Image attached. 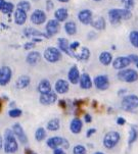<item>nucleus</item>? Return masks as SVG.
<instances>
[{"mask_svg": "<svg viewBox=\"0 0 138 154\" xmlns=\"http://www.w3.org/2000/svg\"><path fill=\"white\" fill-rule=\"evenodd\" d=\"M46 136H47V133H46V130L44 128H38L36 130V133H35V139L38 141V142H41V141L45 140Z\"/></svg>", "mask_w": 138, "mask_h": 154, "instance_id": "33", "label": "nucleus"}, {"mask_svg": "<svg viewBox=\"0 0 138 154\" xmlns=\"http://www.w3.org/2000/svg\"><path fill=\"white\" fill-rule=\"evenodd\" d=\"M129 41L132 46L135 47V48H138V31L134 30V31H131V32H130Z\"/></svg>", "mask_w": 138, "mask_h": 154, "instance_id": "34", "label": "nucleus"}, {"mask_svg": "<svg viewBox=\"0 0 138 154\" xmlns=\"http://www.w3.org/2000/svg\"><path fill=\"white\" fill-rule=\"evenodd\" d=\"M131 61L128 58V56H118L114 59H113V62H111V66L114 69L117 70H122L125 69L127 66H130Z\"/></svg>", "mask_w": 138, "mask_h": 154, "instance_id": "8", "label": "nucleus"}, {"mask_svg": "<svg viewBox=\"0 0 138 154\" xmlns=\"http://www.w3.org/2000/svg\"><path fill=\"white\" fill-rule=\"evenodd\" d=\"M5 0H0V11H1V9H2V7L4 6V4H5Z\"/></svg>", "mask_w": 138, "mask_h": 154, "instance_id": "49", "label": "nucleus"}, {"mask_svg": "<svg viewBox=\"0 0 138 154\" xmlns=\"http://www.w3.org/2000/svg\"><path fill=\"white\" fill-rule=\"evenodd\" d=\"M34 47H35V43L32 41V42L26 43L24 45V49H25V50H32V48H34Z\"/></svg>", "mask_w": 138, "mask_h": 154, "instance_id": "41", "label": "nucleus"}, {"mask_svg": "<svg viewBox=\"0 0 138 154\" xmlns=\"http://www.w3.org/2000/svg\"><path fill=\"white\" fill-rule=\"evenodd\" d=\"M78 84L80 85V88L84 89V90L91 89L93 86V83H92V80H91L90 75L88 74H86V72L80 75V80H79V83H78Z\"/></svg>", "mask_w": 138, "mask_h": 154, "instance_id": "18", "label": "nucleus"}, {"mask_svg": "<svg viewBox=\"0 0 138 154\" xmlns=\"http://www.w3.org/2000/svg\"><path fill=\"white\" fill-rule=\"evenodd\" d=\"M2 147H3V139H2V137L0 136V149H2Z\"/></svg>", "mask_w": 138, "mask_h": 154, "instance_id": "50", "label": "nucleus"}, {"mask_svg": "<svg viewBox=\"0 0 138 154\" xmlns=\"http://www.w3.org/2000/svg\"><path fill=\"white\" fill-rule=\"evenodd\" d=\"M70 52H71V57H75L78 60H88L90 58L91 52L87 47L81 46L78 41H75L72 44H70Z\"/></svg>", "mask_w": 138, "mask_h": 154, "instance_id": "1", "label": "nucleus"}, {"mask_svg": "<svg viewBox=\"0 0 138 154\" xmlns=\"http://www.w3.org/2000/svg\"><path fill=\"white\" fill-rule=\"evenodd\" d=\"M17 8L28 12L29 10L31 9V4H30V2L26 1V0H25V1H20L19 3H17Z\"/></svg>", "mask_w": 138, "mask_h": 154, "instance_id": "36", "label": "nucleus"}, {"mask_svg": "<svg viewBox=\"0 0 138 154\" xmlns=\"http://www.w3.org/2000/svg\"><path fill=\"white\" fill-rule=\"evenodd\" d=\"M43 56L46 59V61L50 62V63H55L61 59L62 54L56 47H47L44 51Z\"/></svg>", "mask_w": 138, "mask_h": 154, "instance_id": "6", "label": "nucleus"}, {"mask_svg": "<svg viewBox=\"0 0 138 154\" xmlns=\"http://www.w3.org/2000/svg\"><path fill=\"white\" fill-rule=\"evenodd\" d=\"M137 138H138V128L136 126H132L129 131V139H128L129 145L133 144L135 141L137 140Z\"/></svg>", "mask_w": 138, "mask_h": 154, "instance_id": "32", "label": "nucleus"}, {"mask_svg": "<svg viewBox=\"0 0 138 154\" xmlns=\"http://www.w3.org/2000/svg\"><path fill=\"white\" fill-rule=\"evenodd\" d=\"M84 119H85L86 122H92V117H91L90 114H85Z\"/></svg>", "mask_w": 138, "mask_h": 154, "instance_id": "47", "label": "nucleus"}, {"mask_svg": "<svg viewBox=\"0 0 138 154\" xmlns=\"http://www.w3.org/2000/svg\"><path fill=\"white\" fill-rule=\"evenodd\" d=\"M54 17H55V20H57L58 23H64L66 22L69 17V12H67V8H64V7H59L57 8L55 11H54Z\"/></svg>", "mask_w": 138, "mask_h": 154, "instance_id": "22", "label": "nucleus"}, {"mask_svg": "<svg viewBox=\"0 0 138 154\" xmlns=\"http://www.w3.org/2000/svg\"><path fill=\"white\" fill-rule=\"evenodd\" d=\"M34 1H37V0H34Z\"/></svg>", "mask_w": 138, "mask_h": 154, "instance_id": "57", "label": "nucleus"}, {"mask_svg": "<svg viewBox=\"0 0 138 154\" xmlns=\"http://www.w3.org/2000/svg\"><path fill=\"white\" fill-rule=\"evenodd\" d=\"M57 44H58V49L61 52H64L67 55L71 56V52H70V42L67 38L61 37L57 39Z\"/></svg>", "mask_w": 138, "mask_h": 154, "instance_id": "21", "label": "nucleus"}, {"mask_svg": "<svg viewBox=\"0 0 138 154\" xmlns=\"http://www.w3.org/2000/svg\"><path fill=\"white\" fill-rule=\"evenodd\" d=\"M90 25L97 31H103V30H105V28H106L105 20L103 19L102 17H96L95 20H92Z\"/></svg>", "mask_w": 138, "mask_h": 154, "instance_id": "27", "label": "nucleus"}, {"mask_svg": "<svg viewBox=\"0 0 138 154\" xmlns=\"http://www.w3.org/2000/svg\"><path fill=\"white\" fill-rule=\"evenodd\" d=\"M94 1H96V2H100V1H102V0H94Z\"/></svg>", "mask_w": 138, "mask_h": 154, "instance_id": "56", "label": "nucleus"}, {"mask_svg": "<svg viewBox=\"0 0 138 154\" xmlns=\"http://www.w3.org/2000/svg\"><path fill=\"white\" fill-rule=\"evenodd\" d=\"M59 128H61V121H59V119H50V121L47 122V125H46V129L50 132L58 131Z\"/></svg>", "mask_w": 138, "mask_h": 154, "instance_id": "31", "label": "nucleus"}, {"mask_svg": "<svg viewBox=\"0 0 138 154\" xmlns=\"http://www.w3.org/2000/svg\"><path fill=\"white\" fill-rule=\"evenodd\" d=\"M14 9V4L11 2H5L4 6L2 7L1 12L4 14H9L10 12H12V10Z\"/></svg>", "mask_w": 138, "mask_h": 154, "instance_id": "35", "label": "nucleus"}, {"mask_svg": "<svg viewBox=\"0 0 138 154\" xmlns=\"http://www.w3.org/2000/svg\"><path fill=\"white\" fill-rule=\"evenodd\" d=\"M26 154H36L35 152H34V151H32L31 149H29V148H26Z\"/></svg>", "mask_w": 138, "mask_h": 154, "instance_id": "48", "label": "nucleus"}, {"mask_svg": "<svg viewBox=\"0 0 138 154\" xmlns=\"http://www.w3.org/2000/svg\"><path fill=\"white\" fill-rule=\"evenodd\" d=\"M128 58L130 59L131 63H134L135 66L138 67V55H136V54H130Z\"/></svg>", "mask_w": 138, "mask_h": 154, "instance_id": "40", "label": "nucleus"}, {"mask_svg": "<svg viewBox=\"0 0 138 154\" xmlns=\"http://www.w3.org/2000/svg\"><path fill=\"white\" fill-rule=\"evenodd\" d=\"M62 142H64V138L58 137V136H54V137L49 138L47 140V142H46V144H47L48 147L51 148V149H55V148L61 147Z\"/></svg>", "mask_w": 138, "mask_h": 154, "instance_id": "26", "label": "nucleus"}, {"mask_svg": "<svg viewBox=\"0 0 138 154\" xmlns=\"http://www.w3.org/2000/svg\"><path fill=\"white\" fill-rule=\"evenodd\" d=\"M95 132H96V130H95V129H89V130L87 131V133H86V137H87V138H90L91 136L94 134Z\"/></svg>", "mask_w": 138, "mask_h": 154, "instance_id": "46", "label": "nucleus"}, {"mask_svg": "<svg viewBox=\"0 0 138 154\" xmlns=\"http://www.w3.org/2000/svg\"><path fill=\"white\" fill-rule=\"evenodd\" d=\"M27 12L24 11V10H20V9H15L14 10V23L19 26H23L27 20Z\"/></svg>", "mask_w": 138, "mask_h": 154, "instance_id": "20", "label": "nucleus"}, {"mask_svg": "<svg viewBox=\"0 0 138 154\" xmlns=\"http://www.w3.org/2000/svg\"><path fill=\"white\" fill-rule=\"evenodd\" d=\"M59 29H61V25L59 23L55 20H49L47 23H46L45 31H46V35L48 38L53 37L54 35H56L59 32Z\"/></svg>", "mask_w": 138, "mask_h": 154, "instance_id": "10", "label": "nucleus"}, {"mask_svg": "<svg viewBox=\"0 0 138 154\" xmlns=\"http://www.w3.org/2000/svg\"><path fill=\"white\" fill-rule=\"evenodd\" d=\"M78 20L83 25H90L93 20V14L90 9H82L78 12Z\"/></svg>", "mask_w": 138, "mask_h": 154, "instance_id": "14", "label": "nucleus"}, {"mask_svg": "<svg viewBox=\"0 0 138 154\" xmlns=\"http://www.w3.org/2000/svg\"><path fill=\"white\" fill-rule=\"evenodd\" d=\"M12 77V70L9 66L0 67V86L4 87L10 82Z\"/></svg>", "mask_w": 138, "mask_h": 154, "instance_id": "9", "label": "nucleus"}, {"mask_svg": "<svg viewBox=\"0 0 138 154\" xmlns=\"http://www.w3.org/2000/svg\"><path fill=\"white\" fill-rule=\"evenodd\" d=\"M38 92L41 94H46V93H49L52 91V87H51V84L48 80L44 79L42 81H40V83L38 84Z\"/></svg>", "mask_w": 138, "mask_h": 154, "instance_id": "24", "label": "nucleus"}, {"mask_svg": "<svg viewBox=\"0 0 138 154\" xmlns=\"http://www.w3.org/2000/svg\"><path fill=\"white\" fill-rule=\"evenodd\" d=\"M53 154H67V153H66V151L62 149V148L58 147V148L53 149Z\"/></svg>", "mask_w": 138, "mask_h": 154, "instance_id": "45", "label": "nucleus"}, {"mask_svg": "<svg viewBox=\"0 0 138 154\" xmlns=\"http://www.w3.org/2000/svg\"><path fill=\"white\" fill-rule=\"evenodd\" d=\"M69 147H70L69 141H67L66 138H64V142H62V145L61 148H62V149H69Z\"/></svg>", "mask_w": 138, "mask_h": 154, "instance_id": "44", "label": "nucleus"}, {"mask_svg": "<svg viewBox=\"0 0 138 154\" xmlns=\"http://www.w3.org/2000/svg\"><path fill=\"white\" fill-rule=\"evenodd\" d=\"M58 2H61V3H67V2H69L70 0H57Z\"/></svg>", "mask_w": 138, "mask_h": 154, "instance_id": "53", "label": "nucleus"}, {"mask_svg": "<svg viewBox=\"0 0 138 154\" xmlns=\"http://www.w3.org/2000/svg\"><path fill=\"white\" fill-rule=\"evenodd\" d=\"M41 59V54L38 51H31L26 57V61L30 66H36Z\"/></svg>", "mask_w": 138, "mask_h": 154, "instance_id": "25", "label": "nucleus"}, {"mask_svg": "<svg viewBox=\"0 0 138 154\" xmlns=\"http://www.w3.org/2000/svg\"><path fill=\"white\" fill-rule=\"evenodd\" d=\"M126 91H127L126 89H121V90H119V93L118 94H119V95H122V94H124L125 92H126Z\"/></svg>", "mask_w": 138, "mask_h": 154, "instance_id": "51", "label": "nucleus"}, {"mask_svg": "<svg viewBox=\"0 0 138 154\" xmlns=\"http://www.w3.org/2000/svg\"><path fill=\"white\" fill-rule=\"evenodd\" d=\"M125 124H126V119H125L124 117L120 116L117 119V125H119V126H124Z\"/></svg>", "mask_w": 138, "mask_h": 154, "instance_id": "43", "label": "nucleus"}, {"mask_svg": "<svg viewBox=\"0 0 138 154\" xmlns=\"http://www.w3.org/2000/svg\"><path fill=\"white\" fill-rule=\"evenodd\" d=\"M11 130H12V132H14L15 138H17L20 142H22L23 144H27V143H28V137H27V135H26L24 129H23L22 126H20L19 122L14 124V126H12Z\"/></svg>", "mask_w": 138, "mask_h": 154, "instance_id": "11", "label": "nucleus"}, {"mask_svg": "<svg viewBox=\"0 0 138 154\" xmlns=\"http://www.w3.org/2000/svg\"><path fill=\"white\" fill-rule=\"evenodd\" d=\"M83 129V122L79 117H75V119H72L71 124H70V130L73 134L75 135H78L80 134Z\"/></svg>", "mask_w": 138, "mask_h": 154, "instance_id": "19", "label": "nucleus"}, {"mask_svg": "<svg viewBox=\"0 0 138 154\" xmlns=\"http://www.w3.org/2000/svg\"><path fill=\"white\" fill-rule=\"evenodd\" d=\"M31 79L29 75H20L19 79L17 80V83H15V86H17V89H25L27 88L29 85H30Z\"/></svg>", "mask_w": 138, "mask_h": 154, "instance_id": "29", "label": "nucleus"}, {"mask_svg": "<svg viewBox=\"0 0 138 154\" xmlns=\"http://www.w3.org/2000/svg\"><path fill=\"white\" fill-rule=\"evenodd\" d=\"M98 59H99V62L102 66H110V64H111V62H113V55H111L110 52L103 51L99 54V58Z\"/></svg>", "mask_w": 138, "mask_h": 154, "instance_id": "28", "label": "nucleus"}, {"mask_svg": "<svg viewBox=\"0 0 138 154\" xmlns=\"http://www.w3.org/2000/svg\"><path fill=\"white\" fill-rule=\"evenodd\" d=\"M93 154H105V153H102V152H100V151H97V152H94Z\"/></svg>", "mask_w": 138, "mask_h": 154, "instance_id": "54", "label": "nucleus"}, {"mask_svg": "<svg viewBox=\"0 0 138 154\" xmlns=\"http://www.w3.org/2000/svg\"><path fill=\"white\" fill-rule=\"evenodd\" d=\"M64 31L69 36H74L77 34V25L73 20H69L64 23Z\"/></svg>", "mask_w": 138, "mask_h": 154, "instance_id": "30", "label": "nucleus"}, {"mask_svg": "<svg viewBox=\"0 0 138 154\" xmlns=\"http://www.w3.org/2000/svg\"><path fill=\"white\" fill-rule=\"evenodd\" d=\"M53 6H54V4H53V2L51 1V0H47V1H46V9H47L48 11L52 10Z\"/></svg>", "mask_w": 138, "mask_h": 154, "instance_id": "42", "label": "nucleus"}, {"mask_svg": "<svg viewBox=\"0 0 138 154\" xmlns=\"http://www.w3.org/2000/svg\"><path fill=\"white\" fill-rule=\"evenodd\" d=\"M31 22H32L34 25H42L46 22L47 20V17H46V14L43 11V10L40 9H36L33 11V14H31Z\"/></svg>", "mask_w": 138, "mask_h": 154, "instance_id": "12", "label": "nucleus"}, {"mask_svg": "<svg viewBox=\"0 0 138 154\" xmlns=\"http://www.w3.org/2000/svg\"><path fill=\"white\" fill-rule=\"evenodd\" d=\"M59 104H61V106H64V108L66 107V102H64V100H61V101H59Z\"/></svg>", "mask_w": 138, "mask_h": 154, "instance_id": "52", "label": "nucleus"}, {"mask_svg": "<svg viewBox=\"0 0 138 154\" xmlns=\"http://www.w3.org/2000/svg\"><path fill=\"white\" fill-rule=\"evenodd\" d=\"M24 34L26 37H32L33 38H41V37H44V38H48L46 34H44L40 31L36 30V29H33V28H27L24 30Z\"/></svg>", "mask_w": 138, "mask_h": 154, "instance_id": "23", "label": "nucleus"}, {"mask_svg": "<svg viewBox=\"0 0 138 154\" xmlns=\"http://www.w3.org/2000/svg\"><path fill=\"white\" fill-rule=\"evenodd\" d=\"M3 148H4V152L7 154L14 153L19 149V143H17V138H15L11 129H7L4 132Z\"/></svg>", "mask_w": 138, "mask_h": 154, "instance_id": "2", "label": "nucleus"}, {"mask_svg": "<svg viewBox=\"0 0 138 154\" xmlns=\"http://www.w3.org/2000/svg\"><path fill=\"white\" fill-rule=\"evenodd\" d=\"M2 109V103H1V100H0V111H1Z\"/></svg>", "mask_w": 138, "mask_h": 154, "instance_id": "55", "label": "nucleus"}, {"mask_svg": "<svg viewBox=\"0 0 138 154\" xmlns=\"http://www.w3.org/2000/svg\"><path fill=\"white\" fill-rule=\"evenodd\" d=\"M57 100V94L55 92H49L46 94H41L40 98H39V101H40L41 104L43 105H51V104H54Z\"/></svg>", "mask_w": 138, "mask_h": 154, "instance_id": "13", "label": "nucleus"}, {"mask_svg": "<svg viewBox=\"0 0 138 154\" xmlns=\"http://www.w3.org/2000/svg\"><path fill=\"white\" fill-rule=\"evenodd\" d=\"M73 153L74 154H86L87 153V150H86L85 146L83 145H76L73 149Z\"/></svg>", "mask_w": 138, "mask_h": 154, "instance_id": "39", "label": "nucleus"}, {"mask_svg": "<svg viewBox=\"0 0 138 154\" xmlns=\"http://www.w3.org/2000/svg\"><path fill=\"white\" fill-rule=\"evenodd\" d=\"M121 107L124 111H133L138 107V96L134 94H129L123 97L121 101Z\"/></svg>", "mask_w": 138, "mask_h": 154, "instance_id": "3", "label": "nucleus"}, {"mask_svg": "<svg viewBox=\"0 0 138 154\" xmlns=\"http://www.w3.org/2000/svg\"><path fill=\"white\" fill-rule=\"evenodd\" d=\"M22 114H23V111L19 108H12L8 111V116L11 117V119H17V117L22 116Z\"/></svg>", "mask_w": 138, "mask_h": 154, "instance_id": "37", "label": "nucleus"}, {"mask_svg": "<svg viewBox=\"0 0 138 154\" xmlns=\"http://www.w3.org/2000/svg\"><path fill=\"white\" fill-rule=\"evenodd\" d=\"M117 78L125 83H134L138 81V72L137 70L133 69H125L122 70H119Z\"/></svg>", "mask_w": 138, "mask_h": 154, "instance_id": "4", "label": "nucleus"}, {"mask_svg": "<svg viewBox=\"0 0 138 154\" xmlns=\"http://www.w3.org/2000/svg\"><path fill=\"white\" fill-rule=\"evenodd\" d=\"M122 2H123V4H124V8L127 10H130V11H131L135 6L134 0H122Z\"/></svg>", "mask_w": 138, "mask_h": 154, "instance_id": "38", "label": "nucleus"}, {"mask_svg": "<svg viewBox=\"0 0 138 154\" xmlns=\"http://www.w3.org/2000/svg\"><path fill=\"white\" fill-rule=\"evenodd\" d=\"M54 89H55L56 94H66L69 92V90H70V84L67 80L59 79L55 82Z\"/></svg>", "mask_w": 138, "mask_h": 154, "instance_id": "16", "label": "nucleus"}, {"mask_svg": "<svg viewBox=\"0 0 138 154\" xmlns=\"http://www.w3.org/2000/svg\"><path fill=\"white\" fill-rule=\"evenodd\" d=\"M108 20L111 25H118L121 23L122 19V8H113L108 11Z\"/></svg>", "mask_w": 138, "mask_h": 154, "instance_id": "15", "label": "nucleus"}, {"mask_svg": "<svg viewBox=\"0 0 138 154\" xmlns=\"http://www.w3.org/2000/svg\"><path fill=\"white\" fill-rule=\"evenodd\" d=\"M67 80L73 85H76L79 83L80 80V72L76 66H73L67 72Z\"/></svg>", "mask_w": 138, "mask_h": 154, "instance_id": "17", "label": "nucleus"}, {"mask_svg": "<svg viewBox=\"0 0 138 154\" xmlns=\"http://www.w3.org/2000/svg\"><path fill=\"white\" fill-rule=\"evenodd\" d=\"M120 139H121V136L118 132L116 131H111L108 132V134H105V138H103L102 144L103 146L106 148V149H114L118 143L120 142Z\"/></svg>", "mask_w": 138, "mask_h": 154, "instance_id": "5", "label": "nucleus"}, {"mask_svg": "<svg viewBox=\"0 0 138 154\" xmlns=\"http://www.w3.org/2000/svg\"><path fill=\"white\" fill-rule=\"evenodd\" d=\"M92 83L95 86V88L100 91H105L110 88V79L106 75H96Z\"/></svg>", "mask_w": 138, "mask_h": 154, "instance_id": "7", "label": "nucleus"}]
</instances>
